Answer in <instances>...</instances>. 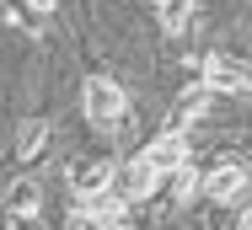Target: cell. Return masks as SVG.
<instances>
[{
    "label": "cell",
    "mask_w": 252,
    "mask_h": 230,
    "mask_svg": "<svg viewBox=\"0 0 252 230\" xmlns=\"http://www.w3.org/2000/svg\"><path fill=\"white\" fill-rule=\"evenodd\" d=\"M124 107H129V96L118 81H107V75H92L86 86H81V113H86V123H97V129H113L118 118H124Z\"/></svg>",
    "instance_id": "6da1fadb"
},
{
    "label": "cell",
    "mask_w": 252,
    "mask_h": 230,
    "mask_svg": "<svg viewBox=\"0 0 252 230\" xmlns=\"http://www.w3.org/2000/svg\"><path fill=\"white\" fill-rule=\"evenodd\" d=\"M161 177H166V172L156 166L151 155H134V161H129L124 172H118V187H124V193H129L134 203H145V198H151L156 187H161Z\"/></svg>",
    "instance_id": "7a4b0ae2"
},
{
    "label": "cell",
    "mask_w": 252,
    "mask_h": 230,
    "mask_svg": "<svg viewBox=\"0 0 252 230\" xmlns=\"http://www.w3.org/2000/svg\"><path fill=\"white\" fill-rule=\"evenodd\" d=\"M145 155H151L166 177H177V172L188 166V134H183V129H166V134H156L151 144H145Z\"/></svg>",
    "instance_id": "3957f363"
},
{
    "label": "cell",
    "mask_w": 252,
    "mask_h": 230,
    "mask_svg": "<svg viewBox=\"0 0 252 230\" xmlns=\"http://www.w3.org/2000/svg\"><path fill=\"white\" fill-rule=\"evenodd\" d=\"M204 86H209V91H252V75H247V64L209 54V59H204Z\"/></svg>",
    "instance_id": "277c9868"
},
{
    "label": "cell",
    "mask_w": 252,
    "mask_h": 230,
    "mask_svg": "<svg viewBox=\"0 0 252 230\" xmlns=\"http://www.w3.org/2000/svg\"><path fill=\"white\" fill-rule=\"evenodd\" d=\"M247 166H236V161H225V166H215V172H204V198L209 203H231L242 187H247Z\"/></svg>",
    "instance_id": "5b68a950"
},
{
    "label": "cell",
    "mask_w": 252,
    "mask_h": 230,
    "mask_svg": "<svg viewBox=\"0 0 252 230\" xmlns=\"http://www.w3.org/2000/svg\"><path fill=\"white\" fill-rule=\"evenodd\" d=\"M113 182H118V166H113V161H86L81 172H70V193H75V198H97V193H107Z\"/></svg>",
    "instance_id": "8992f818"
},
{
    "label": "cell",
    "mask_w": 252,
    "mask_h": 230,
    "mask_svg": "<svg viewBox=\"0 0 252 230\" xmlns=\"http://www.w3.org/2000/svg\"><path fill=\"white\" fill-rule=\"evenodd\" d=\"M43 209V187L32 182V177H16V182L5 187V214L11 220H27V214H38Z\"/></svg>",
    "instance_id": "52a82bcc"
},
{
    "label": "cell",
    "mask_w": 252,
    "mask_h": 230,
    "mask_svg": "<svg viewBox=\"0 0 252 230\" xmlns=\"http://www.w3.org/2000/svg\"><path fill=\"white\" fill-rule=\"evenodd\" d=\"M129 203H134V198H129L118 182L107 187V193H97V198H81V209H86V214H97V220H124V214H129Z\"/></svg>",
    "instance_id": "ba28073f"
},
{
    "label": "cell",
    "mask_w": 252,
    "mask_h": 230,
    "mask_svg": "<svg viewBox=\"0 0 252 230\" xmlns=\"http://www.w3.org/2000/svg\"><path fill=\"white\" fill-rule=\"evenodd\" d=\"M156 11H161V27H166V32H183L188 16H193V0H161Z\"/></svg>",
    "instance_id": "9c48e42d"
},
{
    "label": "cell",
    "mask_w": 252,
    "mask_h": 230,
    "mask_svg": "<svg viewBox=\"0 0 252 230\" xmlns=\"http://www.w3.org/2000/svg\"><path fill=\"white\" fill-rule=\"evenodd\" d=\"M43 144H49V123H43V118H32V123L22 129V161H32Z\"/></svg>",
    "instance_id": "30bf717a"
},
{
    "label": "cell",
    "mask_w": 252,
    "mask_h": 230,
    "mask_svg": "<svg viewBox=\"0 0 252 230\" xmlns=\"http://www.w3.org/2000/svg\"><path fill=\"white\" fill-rule=\"evenodd\" d=\"M81 230H129L124 220H97V214H81Z\"/></svg>",
    "instance_id": "8fae6325"
},
{
    "label": "cell",
    "mask_w": 252,
    "mask_h": 230,
    "mask_svg": "<svg viewBox=\"0 0 252 230\" xmlns=\"http://www.w3.org/2000/svg\"><path fill=\"white\" fill-rule=\"evenodd\" d=\"M193 187H199V172H193V166H183V172H177V198H188Z\"/></svg>",
    "instance_id": "7c38bea8"
},
{
    "label": "cell",
    "mask_w": 252,
    "mask_h": 230,
    "mask_svg": "<svg viewBox=\"0 0 252 230\" xmlns=\"http://www.w3.org/2000/svg\"><path fill=\"white\" fill-rule=\"evenodd\" d=\"M32 11H38V16H49V11H54V0H32Z\"/></svg>",
    "instance_id": "4fadbf2b"
},
{
    "label": "cell",
    "mask_w": 252,
    "mask_h": 230,
    "mask_svg": "<svg viewBox=\"0 0 252 230\" xmlns=\"http://www.w3.org/2000/svg\"><path fill=\"white\" fill-rule=\"evenodd\" d=\"M242 230H252V209H247V214H242Z\"/></svg>",
    "instance_id": "5bb4252c"
}]
</instances>
